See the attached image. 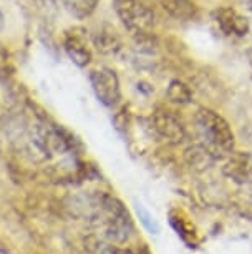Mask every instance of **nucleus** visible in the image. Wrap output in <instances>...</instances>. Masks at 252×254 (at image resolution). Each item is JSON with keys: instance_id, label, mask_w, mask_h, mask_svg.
I'll return each mask as SVG.
<instances>
[{"instance_id": "obj_12", "label": "nucleus", "mask_w": 252, "mask_h": 254, "mask_svg": "<svg viewBox=\"0 0 252 254\" xmlns=\"http://www.w3.org/2000/svg\"><path fill=\"white\" fill-rule=\"evenodd\" d=\"M61 5L71 17L85 20V18L92 17L97 10L100 0H60Z\"/></svg>"}, {"instance_id": "obj_15", "label": "nucleus", "mask_w": 252, "mask_h": 254, "mask_svg": "<svg viewBox=\"0 0 252 254\" xmlns=\"http://www.w3.org/2000/svg\"><path fill=\"white\" fill-rule=\"evenodd\" d=\"M136 213H138V216H140L141 224L148 229L150 234H154V236H156V234H159V224L156 223V219L145 209V206L136 204Z\"/></svg>"}, {"instance_id": "obj_14", "label": "nucleus", "mask_w": 252, "mask_h": 254, "mask_svg": "<svg viewBox=\"0 0 252 254\" xmlns=\"http://www.w3.org/2000/svg\"><path fill=\"white\" fill-rule=\"evenodd\" d=\"M88 249L93 254H128L125 249L113 246L111 241H106V239H103V238L88 239Z\"/></svg>"}, {"instance_id": "obj_10", "label": "nucleus", "mask_w": 252, "mask_h": 254, "mask_svg": "<svg viewBox=\"0 0 252 254\" xmlns=\"http://www.w3.org/2000/svg\"><path fill=\"white\" fill-rule=\"evenodd\" d=\"M184 160L194 171H206L209 170L214 163H216L217 156L209 150L206 145H193L184 151Z\"/></svg>"}, {"instance_id": "obj_11", "label": "nucleus", "mask_w": 252, "mask_h": 254, "mask_svg": "<svg viewBox=\"0 0 252 254\" xmlns=\"http://www.w3.org/2000/svg\"><path fill=\"white\" fill-rule=\"evenodd\" d=\"M158 3L174 20H193L198 13V7L193 0H158Z\"/></svg>"}, {"instance_id": "obj_13", "label": "nucleus", "mask_w": 252, "mask_h": 254, "mask_svg": "<svg viewBox=\"0 0 252 254\" xmlns=\"http://www.w3.org/2000/svg\"><path fill=\"white\" fill-rule=\"evenodd\" d=\"M166 97H168L171 103H176V105H188L193 102L191 88L181 80L169 81L168 90H166Z\"/></svg>"}, {"instance_id": "obj_6", "label": "nucleus", "mask_w": 252, "mask_h": 254, "mask_svg": "<svg viewBox=\"0 0 252 254\" xmlns=\"http://www.w3.org/2000/svg\"><path fill=\"white\" fill-rule=\"evenodd\" d=\"M63 50L66 57L80 68H87L93 60V52L88 44V32L85 28L73 27L65 32Z\"/></svg>"}, {"instance_id": "obj_8", "label": "nucleus", "mask_w": 252, "mask_h": 254, "mask_svg": "<svg viewBox=\"0 0 252 254\" xmlns=\"http://www.w3.org/2000/svg\"><path fill=\"white\" fill-rule=\"evenodd\" d=\"M92 45L100 55L104 57H115L121 52L123 42L116 30L108 23H101L92 33Z\"/></svg>"}, {"instance_id": "obj_2", "label": "nucleus", "mask_w": 252, "mask_h": 254, "mask_svg": "<svg viewBox=\"0 0 252 254\" xmlns=\"http://www.w3.org/2000/svg\"><path fill=\"white\" fill-rule=\"evenodd\" d=\"M113 10L141 52L153 54L158 47L154 35V12L143 0H113Z\"/></svg>"}, {"instance_id": "obj_18", "label": "nucleus", "mask_w": 252, "mask_h": 254, "mask_svg": "<svg viewBox=\"0 0 252 254\" xmlns=\"http://www.w3.org/2000/svg\"><path fill=\"white\" fill-rule=\"evenodd\" d=\"M3 27H5V17H3V12L0 8V32L3 30Z\"/></svg>"}, {"instance_id": "obj_4", "label": "nucleus", "mask_w": 252, "mask_h": 254, "mask_svg": "<svg viewBox=\"0 0 252 254\" xmlns=\"http://www.w3.org/2000/svg\"><path fill=\"white\" fill-rule=\"evenodd\" d=\"M95 97L106 108H115L121 100V85L116 71L108 66H98L88 73Z\"/></svg>"}, {"instance_id": "obj_1", "label": "nucleus", "mask_w": 252, "mask_h": 254, "mask_svg": "<svg viewBox=\"0 0 252 254\" xmlns=\"http://www.w3.org/2000/svg\"><path fill=\"white\" fill-rule=\"evenodd\" d=\"M78 214L100 234V238L115 244L128 243L135 233L133 219L126 206L115 196L95 191L77 198Z\"/></svg>"}, {"instance_id": "obj_5", "label": "nucleus", "mask_w": 252, "mask_h": 254, "mask_svg": "<svg viewBox=\"0 0 252 254\" xmlns=\"http://www.w3.org/2000/svg\"><path fill=\"white\" fill-rule=\"evenodd\" d=\"M151 128L154 135L168 145H179L186 140V128L183 122L168 110H156L151 115Z\"/></svg>"}, {"instance_id": "obj_7", "label": "nucleus", "mask_w": 252, "mask_h": 254, "mask_svg": "<svg viewBox=\"0 0 252 254\" xmlns=\"http://www.w3.org/2000/svg\"><path fill=\"white\" fill-rule=\"evenodd\" d=\"M214 22L227 37H246L249 33V20L231 7H221L212 13Z\"/></svg>"}, {"instance_id": "obj_3", "label": "nucleus", "mask_w": 252, "mask_h": 254, "mask_svg": "<svg viewBox=\"0 0 252 254\" xmlns=\"http://www.w3.org/2000/svg\"><path fill=\"white\" fill-rule=\"evenodd\" d=\"M194 125L202 145H206L217 158L234 151V131L217 112L211 108H199L194 115Z\"/></svg>"}, {"instance_id": "obj_9", "label": "nucleus", "mask_w": 252, "mask_h": 254, "mask_svg": "<svg viewBox=\"0 0 252 254\" xmlns=\"http://www.w3.org/2000/svg\"><path fill=\"white\" fill-rule=\"evenodd\" d=\"M222 171L237 185H252V155L244 151L231 153Z\"/></svg>"}, {"instance_id": "obj_17", "label": "nucleus", "mask_w": 252, "mask_h": 254, "mask_svg": "<svg viewBox=\"0 0 252 254\" xmlns=\"http://www.w3.org/2000/svg\"><path fill=\"white\" fill-rule=\"evenodd\" d=\"M241 3L244 5V8H246L247 12L252 13V0H241Z\"/></svg>"}, {"instance_id": "obj_16", "label": "nucleus", "mask_w": 252, "mask_h": 254, "mask_svg": "<svg viewBox=\"0 0 252 254\" xmlns=\"http://www.w3.org/2000/svg\"><path fill=\"white\" fill-rule=\"evenodd\" d=\"M12 57L8 54L7 47L0 44V76H7V75H12Z\"/></svg>"}]
</instances>
